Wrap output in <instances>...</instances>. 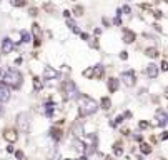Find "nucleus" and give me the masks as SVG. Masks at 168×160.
Masks as SVG:
<instances>
[{"label":"nucleus","instance_id":"1","mask_svg":"<svg viewBox=\"0 0 168 160\" xmlns=\"http://www.w3.org/2000/svg\"><path fill=\"white\" fill-rule=\"evenodd\" d=\"M0 80L5 85H10V87H14V88H17L22 83V73L17 68L5 67V68H0Z\"/></svg>","mask_w":168,"mask_h":160},{"label":"nucleus","instance_id":"2","mask_svg":"<svg viewBox=\"0 0 168 160\" xmlns=\"http://www.w3.org/2000/svg\"><path fill=\"white\" fill-rule=\"evenodd\" d=\"M97 110V103L88 97H80V113L82 115H88V113H93Z\"/></svg>","mask_w":168,"mask_h":160},{"label":"nucleus","instance_id":"3","mask_svg":"<svg viewBox=\"0 0 168 160\" xmlns=\"http://www.w3.org/2000/svg\"><path fill=\"white\" fill-rule=\"evenodd\" d=\"M121 80H123L128 87L135 85V73L132 72V70H130V72H123L121 73Z\"/></svg>","mask_w":168,"mask_h":160},{"label":"nucleus","instance_id":"4","mask_svg":"<svg viewBox=\"0 0 168 160\" xmlns=\"http://www.w3.org/2000/svg\"><path fill=\"white\" fill-rule=\"evenodd\" d=\"M8 100V88L3 83H0V103H5Z\"/></svg>","mask_w":168,"mask_h":160},{"label":"nucleus","instance_id":"5","mask_svg":"<svg viewBox=\"0 0 168 160\" xmlns=\"http://www.w3.org/2000/svg\"><path fill=\"white\" fill-rule=\"evenodd\" d=\"M12 48H14V42H12L10 39H5V40H3V45H2L3 53H10V52H12Z\"/></svg>","mask_w":168,"mask_h":160},{"label":"nucleus","instance_id":"6","mask_svg":"<svg viewBox=\"0 0 168 160\" xmlns=\"http://www.w3.org/2000/svg\"><path fill=\"white\" fill-rule=\"evenodd\" d=\"M147 72H148V77H152V79H155V77L158 75V68H156V65H153V63H150V65L147 67Z\"/></svg>","mask_w":168,"mask_h":160},{"label":"nucleus","instance_id":"7","mask_svg":"<svg viewBox=\"0 0 168 160\" xmlns=\"http://www.w3.org/2000/svg\"><path fill=\"white\" fill-rule=\"evenodd\" d=\"M92 77H95V79H101V77H103V68H101L100 65H97L95 68H92Z\"/></svg>","mask_w":168,"mask_h":160},{"label":"nucleus","instance_id":"8","mask_svg":"<svg viewBox=\"0 0 168 160\" xmlns=\"http://www.w3.org/2000/svg\"><path fill=\"white\" fill-rule=\"evenodd\" d=\"M135 40V33L130 32V30H125V33H123V42H127V43H132Z\"/></svg>","mask_w":168,"mask_h":160},{"label":"nucleus","instance_id":"9","mask_svg":"<svg viewBox=\"0 0 168 160\" xmlns=\"http://www.w3.org/2000/svg\"><path fill=\"white\" fill-rule=\"evenodd\" d=\"M108 88H110V92H115V90L118 88V80L110 79V80H108Z\"/></svg>","mask_w":168,"mask_h":160},{"label":"nucleus","instance_id":"10","mask_svg":"<svg viewBox=\"0 0 168 160\" xmlns=\"http://www.w3.org/2000/svg\"><path fill=\"white\" fill-rule=\"evenodd\" d=\"M145 53H147L148 57H152V59H153V57H158V50H156V48H153V47L147 48V50H145Z\"/></svg>","mask_w":168,"mask_h":160},{"label":"nucleus","instance_id":"11","mask_svg":"<svg viewBox=\"0 0 168 160\" xmlns=\"http://www.w3.org/2000/svg\"><path fill=\"white\" fill-rule=\"evenodd\" d=\"M5 139L12 140V142L17 140V133H15V130H7V132H5Z\"/></svg>","mask_w":168,"mask_h":160},{"label":"nucleus","instance_id":"12","mask_svg":"<svg viewBox=\"0 0 168 160\" xmlns=\"http://www.w3.org/2000/svg\"><path fill=\"white\" fill-rule=\"evenodd\" d=\"M45 77H47V79H55V77H57V72H55L53 68L48 67V68H45Z\"/></svg>","mask_w":168,"mask_h":160},{"label":"nucleus","instance_id":"13","mask_svg":"<svg viewBox=\"0 0 168 160\" xmlns=\"http://www.w3.org/2000/svg\"><path fill=\"white\" fill-rule=\"evenodd\" d=\"M73 13L77 15V17H80V15H83V7H80V5H77L73 8Z\"/></svg>","mask_w":168,"mask_h":160},{"label":"nucleus","instance_id":"14","mask_svg":"<svg viewBox=\"0 0 168 160\" xmlns=\"http://www.w3.org/2000/svg\"><path fill=\"white\" fill-rule=\"evenodd\" d=\"M25 3H27L25 0H12V5L14 7H23Z\"/></svg>","mask_w":168,"mask_h":160},{"label":"nucleus","instance_id":"15","mask_svg":"<svg viewBox=\"0 0 168 160\" xmlns=\"http://www.w3.org/2000/svg\"><path fill=\"white\" fill-rule=\"evenodd\" d=\"M67 23H68V27H70L72 30H75V32H80V30H78V25H77V23H73L72 20H68Z\"/></svg>","mask_w":168,"mask_h":160},{"label":"nucleus","instance_id":"16","mask_svg":"<svg viewBox=\"0 0 168 160\" xmlns=\"http://www.w3.org/2000/svg\"><path fill=\"white\" fill-rule=\"evenodd\" d=\"M34 87L37 88V90H40V88H42V82H40V79H34Z\"/></svg>","mask_w":168,"mask_h":160},{"label":"nucleus","instance_id":"17","mask_svg":"<svg viewBox=\"0 0 168 160\" xmlns=\"http://www.w3.org/2000/svg\"><path fill=\"white\" fill-rule=\"evenodd\" d=\"M22 39H23V42H30V35L27 32H22Z\"/></svg>","mask_w":168,"mask_h":160},{"label":"nucleus","instance_id":"18","mask_svg":"<svg viewBox=\"0 0 168 160\" xmlns=\"http://www.w3.org/2000/svg\"><path fill=\"white\" fill-rule=\"evenodd\" d=\"M101 103H103V108H110V100L108 99H103L101 100Z\"/></svg>","mask_w":168,"mask_h":160},{"label":"nucleus","instance_id":"19","mask_svg":"<svg viewBox=\"0 0 168 160\" xmlns=\"http://www.w3.org/2000/svg\"><path fill=\"white\" fill-rule=\"evenodd\" d=\"M28 13H30L32 17H35V15H37V8H30V10H28Z\"/></svg>","mask_w":168,"mask_h":160},{"label":"nucleus","instance_id":"20","mask_svg":"<svg viewBox=\"0 0 168 160\" xmlns=\"http://www.w3.org/2000/svg\"><path fill=\"white\" fill-rule=\"evenodd\" d=\"M127 57H128L127 52H121V53H120V59H121V60H127Z\"/></svg>","mask_w":168,"mask_h":160},{"label":"nucleus","instance_id":"21","mask_svg":"<svg viewBox=\"0 0 168 160\" xmlns=\"http://www.w3.org/2000/svg\"><path fill=\"white\" fill-rule=\"evenodd\" d=\"M168 67H167V62H165V60H163V62H161V70H167Z\"/></svg>","mask_w":168,"mask_h":160},{"label":"nucleus","instance_id":"22","mask_svg":"<svg viewBox=\"0 0 168 160\" xmlns=\"http://www.w3.org/2000/svg\"><path fill=\"white\" fill-rule=\"evenodd\" d=\"M155 15H156V19H161V12H160V10H156V12H155Z\"/></svg>","mask_w":168,"mask_h":160},{"label":"nucleus","instance_id":"23","mask_svg":"<svg viewBox=\"0 0 168 160\" xmlns=\"http://www.w3.org/2000/svg\"><path fill=\"white\" fill-rule=\"evenodd\" d=\"M73 2H75V0H73Z\"/></svg>","mask_w":168,"mask_h":160}]
</instances>
